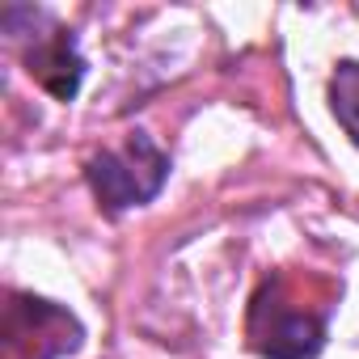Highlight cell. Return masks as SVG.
<instances>
[{"mask_svg":"<svg viewBox=\"0 0 359 359\" xmlns=\"http://www.w3.org/2000/svg\"><path fill=\"white\" fill-rule=\"evenodd\" d=\"M85 177H89L97 203L110 216H118V212L144 208L161 195L165 177H169V156L152 144V135L135 131V135H127L123 148L93 152L85 161Z\"/></svg>","mask_w":359,"mask_h":359,"instance_id":"6da1fadb","label":"cell"},{"mask_svg":"<svg viewBox=\"0 0 359 359\" xmlns=\"http://www.w3.org/2000/svg\"><path fill=\"white\" fill-rule=\"evenodd\" d=\"M250 346L266 359H313L325 346V313L300 304L283 279L262 283L250 304Z\"/></svg>","mask_w":359,"mask_h":359,"instance_id":"7a4b0ae2","label":"cell"},{"mask_svg":"<svg viewBox=\"0 0 359 359\" xmlns=\"http://www.w3.org/2000/svg\"><path fill=\"white\" fill-rule=\"evenodd\" d=\"M26 68L55 102H72L81 81H85V60L76 51L72 30H64V26H51L47 34H34V47L26 51Z\"/></svg>","mask_w":359,"mask_h":359,"instance_id":"3957f363","label":"cell"},{"mask_svg":"<svg viewBox=\"0 0 359 359\" xmlns=\"http://www.w3.org/2000/svg\"><path fill=\"white\" fill-rule=\"evenodd\" d=\"M330 110L342 131L359 144V60H342L330 76Z\"/></svg>","mask_w":359,"mask_h":359,"instance_id":"277c9868","label":"cell"}]
</instances>
